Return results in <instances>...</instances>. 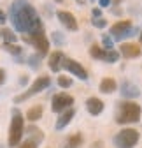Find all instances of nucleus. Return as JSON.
Returning <instances> with one entry per match:
<instances>
[{
	"mask_svg": "<svg viewBox=\"0 0 142 148\" xmlns=\"http://www.w3.org/2000/svg\"><path fill=\"white\" fill-rule=\"evenodd\" d=\"M103 101L98 99V97H90L86 101V109H88V113H90L91 116H98L102 111H103Z\"/></svg>",
	"mask_w": 142,
	"mask_h": 148,
	"instance_id": "14",
	"label": "nucleus"
},
{
	"mask_svg": "<svg viewBox=\"0 0 142 148\" xmlns=\"http://www.w3.org/2000/svg\"><path fill=\"white\" fill-rule=\"evenodd\" d=\"M139 34H140V35H139V37H140V48H142V28H140V30H139Z\"/></svg>",
	"mask_w": 142,
	"mask_h": 148,
	"instance_id": "37",
	"label": "nucleus"
},
{
	"mask_svg": "<svg viewBox=\"0 0 142 148\" xmlns=\"http://www.w3.org/2000/svg\"><path fill=\"white\" fill-rule=\"evenodd\" d=\"M5 21H7V14H5L2 9H0V25H4Z\"/></svg>",
	"mask_w": 142,
	"mask_h": 148,
	"instance_id": "30",
	"label": "nucleus"
},
{
	"mask_svg": "<svg viewBox=\"0 0 142 148\" xmlns=\"http://www.w3.org/2000/svg\"><path fill=\"white\" fill-rule=\"evenodd\" d=\"M140 139V132L137 129L126 127V129H121V131L112 138V143L116 148H133Z\"/></svg>",
	"mask_w": 142,
	"mask_h": 148,
	"instance_id": "5",
	"label": "nucleus"
},
{
	"mask_svg": "<svg viewBox=\"0 0 142 148\" xmlns=\"http://www.w3.org/2000/svg\"><path fill=\"white\" fill-rule=\"evenodd\" d=\"M91 148H103V141H95L91 145Z\"/></svg>",
	"mask_w": 142,
	"mask_h": 148,
	"instance_id": "34",
	"label": "nucleus"
},
{
	"mask_svg": "<svg viewBox=\"0 0 142 148\" xmlns=\"http://www.w3.org/2000/svg\"><path fill=\"white\" fill-rule=\"evenodd\" d=\"M119 90H121V92H119L121 97H125V99H128V101L137 99V97L140 95V88H139L135 83H132V81H121Z\"/></svg>",
	"mask_w": 142,
	"mask_h": 148,
	"instance_id": "11",
	"label": "nucleus"
},
{
	"mask_svg": "<svg viewBox=\"0 0 142 148\" xmlns=\"http://www.w3.org/2000/svg\"><path fill=\"white\" fill-rule=\"evenodd\" d=\"M41 55H37V53H33V55H30V57H28V65L32 67V69H35V71H37L39 67H41Z\"/></svg>",
	"mask_w": 142,
	"mask_h": 148,
	"instance_id": "24",
	"label": "nucleus"
},
{
	"mask_svg": "<svg viewBox=\"0 0 142 148\" xmlns=\"http://www.w3.org/2000/svg\"><path fill=\"white\" fill-rule=\"evenodd\" d=\"M5 81V71L4 69H0V85H2Z\"/></svg>",
	"mask_w": 142,
	"mask_h": 148,
	"instance_id": "33",
	"label": "nucleus"
},
{
	"mask_svg": "<svg viewBox=\"0 0 142 148\" xmlns=\"http://www.w3.org/2000/svg\"><path fill=\"white\" fill-rule=\"evenodd\" d=\"M51 41L55 42L56 46H63V44H65V35H63L62 32H53V34H51Z\"/></svg>",
	"mask_w": 142,
	"mask_h": 148,
	"instance_id": "25",
	"label": "nucleus"
},
{
	"mask_svg": "<svg viewBox=\"0 0 142 148\" xmlns=\"http://www.w3.org/2000/svg\"><path fill=\"white\" fill-rule=\"evenodd\" d=\"M119 60V51H116L114 48L112 49H105V58L103 62H107V64H114Z\"/></svg>",
	"mask_w": 142,
	"mask_h": 148,
	"instance_id": "21",
	"label": "nucleus"
},
{
	"mask_svg": "<svg viewBox=\"0 0 142 148\" xmlns=\"http://www.w3.org/2000/svg\"><path fill=\"white\" fill-rule=\"evenodd\" d=\"M93 27H97V28H105L107 27V21L103 20V18H93Z\"/></svg>",
	"mask_w": 142,
	"mask_h": 148,
	"instance_id": "28",
	"label": "nucleus"
},
{
	"mask_svg": "<svg viewBox=\"0 0 142 148\" xmlns=\"http://www.w3.org/2000/svg\"><path fill=\"white\" fill-rule=\"evenodd\" d=\"M102 48L103 49H112V46H114V41L111 39V37L109 35H102Z\"/></svg>",
	"mask_w": 142,
	"mask_h": 148,
	"instance_id": "26",
	"label": "nucleus"
},
{
	"mask_svg": "<svg viewBox=\"0 0 142 148\" xmlns=\"http://www.w3.org/2000/svg\"><path fill=\"white\" fill-rule=\"evenodd\" d=\"M25 132H26L28 139H30V141H33L35 145H41V143L44 141V132L41 131L39 127H35L33 123H30L28 127H25Z\"/></svg>",
	"mask_w": 142,
	"mask_h": 148,
	"instance_id": "16",
	"label": "nucleus"
},
{
	"mask_svg": "<svg viewBox=\"0 0 142 148\" xmlns=\"http://www.w3.org/2000/svg\"><path fill=\"white\" fill-rule=\"evenodd\" d=\"M21 2H23V0H21Z\"/></svg>",
	"mask_w": 142,
	"mask_h": 148,
	"instance_id": "40",
	"label": "nucleus"
},
{
	"mask_svg": "<svg viewBox=\"0 0 142 148\" xmlns=\"http://www.w3.org/2000/svg\"><path fill=\"white\" fill-rule=\"evenodd\" d=\"M58 85L62 88H68V86H72V79L70 78H65V76H60L58 78Z\"/></svg>",
	"mask_w": 142,
	"mask_h": 148,
	"instance_id": "27",
	"label": "nucleus"
},
{
	"mask_svg": "<svg viewBox=\"0 0 142 148\" xmlns=\"http://www.w3.org/2000/svg\"><path fill=\"white\" fill-rule=\"evenodd\" d=\"M82 143H84V136L81 132H74V134H70L65 139V143L62 145V148H81Z\"/></svg>",
	"mask_w": 142,
	"mask_h": 148,
	"instance_id": "17",
	"label": "nucleus"
},
{
	"mask_svg": "<svg viewBox=\"0 0 142 148\" xmlns=\"http://www.w3.org/2000/svg\"><path fill=\"white\" fill-rule=\"evenodd\" d=\"M9 18L12 21V27L18 32L23 34H30L33 30L42 28V21L35 11V7H32L30 4H25L21 0H16L9 9Z\"/></svg>",
	"mask_w": 142,
	"mask_h": 148,
	"instance_id": "1",
	"label": "nucleus"
},
{
	"mask_svg": "<svg viewBox=\"0 0 142 148\" xmlns=\"http://www.w3.org/2000/svg\"><path fill=\"white\" fill-rule=\"evenodd\" d=\"M111 2H112V4H116V5H118V4H121V2H123V0H111Z\"/></svg>",
	"mask_w": 142,
	"mask_h": 148,
	"instance_id": "36",
	"label": "nucleus"
},
{
	"mask_svg": "<svg viewBox=\"0 0 142 148\" xmlns=\"http://www.w3.org/2000/svg\"><path fill=\"white\" fill-rule=\"evenodd\" d=\"M98 90L102 92V94H114V92L118 90V83L112 78H103L100 81V85H98Z\"/></svg>",
	"mask_w": 142,
	"mask_h": 148,
	"instance_id": "18",
	"label": "nucleus"
},
{
	"mask_svg": "<svg viewBox=\"0 0 142 148\" xmlns=\"http://www.w3.org/2000/svg\"><path fill=\"white\" fill-rule=\"evenodd\" d=\"M74 104V97L68 95V94H56L53 95V102H51V109L55 111V113H62V111H65L67 108H72Z\"/></svg>",
	"mask_w": 142,
	"mask_h": 148,
	"instance_id": "9",
	"label": "nucleus"
},
{
	"mask_svg": "<svg viewBox=\"0 0 142 148\" xmlns=\"http://www.w3.org/2000/svg\"><path fill=\"white\" fill-rule=\"evenodd\" d=\"M16 148H37V145H35L33 141H30V139H26V141H23V143H20Z\"/></svg>",
	"mask_w": 142,
	"mask_h": 148,
	"instance_id": "29",
	"label": "nucleus"
},
{
	"mask_svg": "<svg viewBox=\"0 0 142 148\" xmlns=\"http://www.w3.org/2000/svg\"><path fill=\"white\" fill-rule=\"evenodd\" d=\"M74 116H76V109L74 108H67L65 111H62L58 120H56V131H63V129L74 120Z\"/></svg>",
	"mask_w": 142,
	"mask_h": 148,
	"instance_id": "13",
	"label": "nucleus"
},
{
	"mask_svg": "<svg viewBox=\"0 0 142 148\" xmlns=\"http://www.w3.org/2000/svg\"><path fill=\"white\" fill-rule=\"evenodd\" d=\"M88 53H90V57L95 58V60H103L105 58V49L98 44H93L90 46V49H88Z\"/></svg>",
	"mask_w": 142,
	"mask_h": 148,
	"instance_id": "20",
	"label": "nucleus"
},
{
	"mask_svg": "<svg viewBox=\"0 0 142 148\" xmlns=\"http://www.w3.org/2000/svg\"><path fill=\"white\" fill-rule=\"evenodd\" d=\"M109 34L112 35L111 37L112 41H123V39H128V37L137 35L139 34V28L133 27L130 20H119V21H116L109 28Z\"/></svg>",
	"mask_w": 142,
	"mask_h": 148,
	"instance_id": "4",
	"label": "nucleus"
},
{
	"mask_svg": "<svg viewBox=\"0 0 142 148\" xmlns=\"http://www.w3.org/2000/svg\"><path fill=\"white\" fill-rule=\"evenodd\" d=\"M56 18H58V21L67 30H70V32H76L77 30V20H76V16L72 12H68V11H58Z\"/></svg>",
	"mask_w": 142,
	"mask_h": 148,
	"instance_id": "10",
	"label": "nucleus"
},
{
	"mask_svg": "<svg viewBox=\"0 0 142 148\" xmlns=\"http://www.w3.org/2000/svg\"><path fill=\"white\" fill-rule=\"evenodd\" d=\"M55 2H56V4H62V2H63V0H55Z\"/></svg>",
	"mask_w": 142,
	"mask_h": 148,
	"instance_id": "38",
	"label": "nucleus"
},
{
	"mask_svg": "<svg viewBox=\"0 0 142 148\" xmlns=\"http://www.w3.org/2000/svg\"><path fill=\"white\" fill-rule=\"evenodd\" d=\"M0 35L4 37V42H16L18 41V35L12 32V30H9V28H2V32H0Z\"/></svg>",
	"mask_w": 142,
	"mask_h": 148,
	"instance_id": "22",
	"label": "nucleus"
},
{
	"mask_svg": "<svg viewBox=\"0 0 142 148\" xmlns=\"http://www.w3.org/2000/svg\"><path fill=\"white\" fill-rule=\"evenodd\" d=\"M100 14H102V11H100V9H98V7H97V9H93V11H91V16H93V18H100Z\"/></svg>",
	"mask_w": 142,
	"mask_h": 148,
	"instance_id": "32",
	"label": "nucleus"
},
{
	"mask_svg": "<svg viewBox=\"0 0 142 148\" xmlns=\"http://www.w3.org/2000/svg\"><path fill=\"white\" fill-rule=\"evenodd\" d=\"M49 86H51V78H49V76H41V78H37V79H35V81L28 86L26 92H23V94H20V95H16V97H14V102L20 104V102H23V101H26V99H30V97H33V95L41 94L42 90H46V88H49Z\"/></svg>",
	"mask_w": 142,
	"mask_h": 148,
	"instance_id": "6",
	"label": "nucleus"
},
{
	"mask_svg": "<svg viewBox=\"0 0 142 148\" xmlns=\"http://www.w3.org/2000/svg\"><path fill=\"white\" fill-rule=\"evenodd\" d=\"M62 69H65V71H68L70 74L77 76L81 81H86V79H88V72H86V69H84L77 60H74V58L65 57V58H63V62H62Z\"/></svg>",
	"mask_w": 142,
	"mask_h": 148,
	"instance_id": "8",
	"label": "nucleus"
},
{
	"mask_svg": "<svg viewBox=\"0 0 142 148\" xmlns=\"http://www.w3.org/2000/svg\"><path fill=\"white\" fill-rule=\"evenodd\" d=\"M26 41H28L35 49H37V51H39L41 57L47 55V51H49V39L46 37V34H44V30H42V28L30 32V37H26Z\"/></svg>",
	"mask_w": 142,
	"mask_h": 148,
	"instance_id": "7",
	"label": "nucleus"
},
{
	"mask_svg": "<svg viewBox=\"0 0 142 148\" xmlns=\"http://www.w3.org/2000/svg\"><path fill=\"white\" fill-rule=\"evenodd\" d=\"M2 49H5V51L11 53V55H21V51H23L21 46H16V44H12V42H4Z\"/></svg>",
	"mask_w": 142,
	"mask_h": 148,
	"instance_id": "23",
	"label": "nucleus"
},
{
	"mask_svg": "<svg viewBox=\"0 0 142 148\" xmlns=\"http://www.w3.org/2000/svg\"><path fill=\"white\" fill-rule=\"evenodd\" d=\"M0 148H5V146H4V145H0Z\"/></svg>",
	"mask_w": 142,
	"mask_h": 148,
	"instance_id": "39",
	"label": "nucleus"
},
{
	"mask_svg": "<svg viewBox=\"0 0 142 148\" xmlns=\"http://www.w3.org/2000/svg\"><path fill=\"white\" fill-rule=\"evenodd\" d=\"M23 134H25V120H23V115H21V111L18 109V108H14L12 109L11 127H9V138H7L9 146L11 148H16L18 145L21 143Z\"/></svg>",
	"mask_w": 142,
	"mask_h": 148,
	"instance_id": "3",
	"label": "nucleus"
},
{
	"mask_svg": "<svg viewBox=\"0 0 142 148\" xmlns=\"http://www.w3.org/2000/svg\"><path fill=\"white\" fill-rule=\"evenodd\" d=\"M63 58H65V55H63L62 51H53V53L49 55V60H47V67L51 69V72H60Z\"/></svg>",
	"mask_w": 142,
	"mask_h": 148,
	"instance_id": "15",
	"label": "nucleus"
},
{
	"mask_svg": "<svg viewBox=\"0 0 142 148\" xmlns=\"http://www.w3.org/2000/svg\"><path fill=\"white\" fill-rule=\"evenodd\" d=\"M142 116V108L135 101H121L118 104L116 111V123L119 125H128V123H137Z\"/></svg>",
	"mask_w": 142,
	"mask_h": 148,
	"instance_id": "2",
	"label": "nucleus"
},
{
	"mask_svg": "<svg viewBox=\"0 0 142 148\" xmlns=\"http://www.w3.org/2000/svg\"><path fill=\"white\" fill-rule=\"evenodd\" d=\"M119 49H121L119 55H121V57H125V58H139L140 55H142L140 46L133 44V42H123Z\"/></svg>",
	"mask_w": 142,
	"mask_h": 148,
	"instance_id": "12",
	"label": "nucleus"
},
{
	"mask_svg": "<svg viewBox=\"0 0 142 148\" xmlns=\"http://www.w3.org/2000/svg\"><path fill=\"white\" fill-rule=\"evenodd\" d=\"M98 4H100V7H109L112 2L111 0H98Z\"/></svg>",
	"mask_w": 142,
	"mask_h": 148,
	"instance_id": "31",
	"label": "nucleus"
},
{
	"mask_svg": "<svg viewBox=\"0 0 142 148\" xmlns=\"http://www.w3.org/2000/svg\"><path fill=\"white\" fill-rule=\"evenodd\" d=\"M28 83V76H21V79H20V85H26Z\"/></svg>",
	"mask_w": 142,
	"mask_h": 148,
	"instance_id": "35",
	"label": "nucleus"
},
{
	"mask_svg": "<svg viewBox=\"0 0 142 148\" xmlns=\"http://www.w3.org/2000/svg\"><path fill=\"white\" fill-rule=\"evenodd\" d=\"M42 113H44L42 106H32V108L26 111V120H28L30 123H35L37 120L42 118Z\"/></svg>",
	"mask_w": 142,
	"mask_h": 148,
	"instance_id": "19",
	"label": "nucleus"
}]
</instances>
